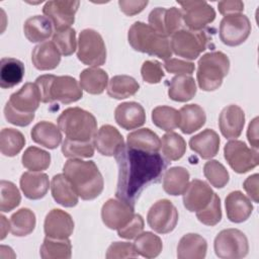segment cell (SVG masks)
<instances>
[{"instance_id":"6da1fadb","label":"cell","mask_w":259,"mask_h":259,"mask_svg":"<svg viewBox=\"0 0 259 259\" xmlns=\"http://www.w3.org/2000/svg\"><path fill=\"white\" fill-rule=\"evenodd\" d=\"M118 167L116 198L135 206L137 198L151 183L160 181L169 162L159 153L124 146L115 155Z\"/></svg>"},{"instance_id":"7a4b0ae2","label":"cell","mask_w":259,"mask_h":259,"mask_svg":"<svg viewBox=\"0 0 259 259\" xmlns=\"http://www.w3.org/2000/svg\"><path fill=\"white\" fill-rule=\"evenodd\" d=\"M63 173L78 196L84 200L96 198L103 190V177L93 161L69 159L63 167Z\"/></svg>"},{"instance_id":"3957f363","label":"cell","mask_w":259,"mask_h":259,"mask_svg":"<svg viewBox=\"0 0 259 259\" xmlns=\"http://www.w3.org/2000/svg\"><path fill=\"white\" fill-rule=\"evenodd\" d=\"M35 84L39 89L40 100L44 103L57 101L70 104L80 100L83 96V89L78 81L71 76L41 75L36 78Z\"/></svg>"},{"instance_id":"277c9868","label":"cell","mask_w":259,"mask_h":259,"mask_svg":"<svg viewBox=\"0 0 259 259\" xmlns=\"http://www.w3.org/2000/svg\"><path fill=\"white\" fill-rule=\"evenodd\" d=\"M127 40L135 51L155 56L165 61L172 56L168 37L142 21H136L132 24L128 29Z\"/></svg>"},{"instance_id":"5b68a950","label":"cell","mask_w":259,"mask_h":259,"mask_svg":"<svg viewBox=\"0 0 259 259\" xmlns=\"http://www.w3.org/2000/svg\"><path fill=\"white\" fill-rule=\"evenodd\" d=\"M57 122L66 138L75 141L90 142L97 132L95 116L80 107H69L63 110Z\"/></svg>"},{"instance_id":"8992f818","label":"cell","mask_w":259,"mask_h":259,"mask_svg":"<svg viewBox=\"0 0 259 259\" xmlns=\"http://www.w3.org/2000/svg\"><path fill=\"white\" fill-rule=\"evenodd\" d=\"M230 70V60L223 52L204 54L197 63L196 78L198 86L203 91L219 89Z\"/></svg>"},{"instance_id":"52a82bcc","label":"cell","mask_w":259,"mask_h":259,"mask_svg":"<svg viewBox=\"0 0 259 259\" xmlns=\"http://www.w3.org/2000/svg\"><path fill=\"white\" fill-rule=\"evenodd\" d=\"M208 36L204 31L179 29L171 35L170 47L178 57L195 60L206 50Z\"/></svg>"},{"instance_id":"ba28073f","label":"cell","mask_w":259,"mask_h":259,"mask_svg":"<svg viewBox=\"0 0 259 259\" xmlns=\"http://www.w3.org/2000/svg\"><path fill=\"white\" fill-rule=\"evenodd\" d=\"M77 57L90 67L102 66L106 61V47L101 34L91 28L83 29L78 38Z\"/></svg>"},{"instance_id":"9c48e42d","label":"cell","mask_w":259,"mask_h":259,"mask_svg":"<svg viewBox=\"0 0 259 259\" xmlns=\"http://www.w3.org/2000/svg\"><path fill=\"white\" fill-rule=\"evenodd\" d=\"M215 255L222 259H241L247 256L249 244L246 235L238 229H226L214 238Z\"/></svg>"},{"instance_id":"30bf717a","label":"cell","mask_w":259,"mask_h":259,"mask_svg":"<svg viewBox=\"0 0 259 259\" xmlns=\"http://www.w3.org/2000/svg\"><path fill=\"white\" fill-rule=\"evenodd\" d=\"M224 157L230 167L239 174L249 172L259 163L258 151L249 148L243 141L236 139L225 145Z\"/></svg>"},{"instance_id":"8fae6325","label":"cell","mask_w":259,"mask_h":259,"mask_svg":"<svg viewBox=\"0 0 259 259\" xmlns=\"http://www.w3.org/2000/svg\"><path fill=\"white\" fill-rule=\"evenodd\" d=\"M251 32L249 18L242 13L225 15L220 23V38L229 47L243 44Z\"/></svg>"},{"instance_id":"7c38bea8","label":"cell","mask_w":259,"mask_h":259,"mask_svg":"<svg viewBox=\"0 0 259 259\" xmlns=\"http://www.w3.org/2000/svg\"><path fill=\"white\" fill-rule=\"evenodd\" d=\"M149 227L158 234H168L172 232L178 222V211L169 199L156 201L147 214Z\"/></svg>"},{"instance_id":"4fadbf2b","label":"cell","mask_w":259,"mask_h":259,"mask_svg":"<svg viewBox=\"0 0 259 259\" xmlns=\"http://www.w3.org/2000/svg\"><path fill=\"white\" fill-rule=\"evenodd\" d=\"M182 19L190 30H200L215 18L214 9L206 1L178 2Z\"/></svg>"},{"instance_id":"5bb4252c","label":"cell","mask_w":259,"mask_h":259,"mask_svg":"<svg viewBox=\"0 0 259 259\" xmlns=\"http://www.w3.org/2000/svg\"><path fill=\"white\" fill-rule=\"evenodd\" d=\"M79 5V1L53 0L44 5L42 12L50 19L55 30L58 31L69 28L74 23Z\"/></svg>"},{"instance_id":"9a60e30c","label":"cell","mask_w":259,"mask_h":259,"mask_svg":"<svg viewBox=\"0 0 259 259\" xmlns=\"http://www.w3.org/2000/svg\"><path fill=\"white\" fill-rule=\"evenodd\" d=\"M182 20L181 10L176 7H157L149 14V25L167 37L179 30Z\"/></svg>"},{"instance_id":"2e32d148","label":"cell","mask_w":259,"mask_h":259,"mask_svg":"<svg viewBox=\"0 0 259 259\" xmlns=\"http://www.w3.org/2000/svg\"><path fill=\"white\" fill-rule=\"evenodd\" d=\"M135 215L134 206L120 199H108L101 208L103 224L111 230L124 227Z\"/></svg>"},{"instance_id":"e0dca14e","label":"cell","mask_w":259,"mask_h":259,"mask_svg":"<svg viewBox=\"0 0 259 259\" xmlns=\"http://www.w3.org/2000/svg\"><path fill=\"white\" fill-rule=\"evenodd\" d=\"M213 194L214 192L206 182L193 179L183 193L184 207L191 212H197L208 205Z\"/></svg>"},{"instance_id":"ac0fdd59","label":"cell","mask_w":259,"mask_h":259,"mask_svg":"<svg viewBox=\"0 0 259 259\" xmlns=\"http://www.w3.org/2000/svg\"><path fill=\"white\" fill-rule=\"evenodd\" d=\"M44 231L47 237L56 239L69 238L74 231L72 217L59 208H54L46 215Z\"/></svg>"},{"instance_id":"d6986e66","label":"cell","mask_w":259,"mask_h":259,"mask_svg":"<svg viewBox=\"0 0 259 259\" xmlns=\"http://www.w3.org/2000/svg\"><path fill=\"white\" fill-rule=\"evenodd\" d=\"M40 93L37 85L31 82L25 83L18 91L12 93L8 103L21 113H34L40 102Z\"/></svg>"},{"instance_id":"ffe728a7","label":"cell","mask_w":259,"mask_h":259,"mask_svg":"<svg viewBox=\"0 0 259 259\" xmlns=\"http://www.w3.org/2000/svg\"><path fill=\"white\" fill-rule=\"evenodd\" d=\"M245 124V113L243 109L231 104L226 106L220 113L219 126L226 139H237L242 134Z\"/></svg>"},{"instance_id":"44dd1931","label":"cell","mask_w":259,"mask_h":259,"mask_svg":"<svg viewBox=\"0 0 259 259\" xmlns=\"http://www.w3.org/2000/svg\"><path fill=\"white\" fill-rule=\"evenodd\" d=\"M93 145L103 156H115L124 147V141L118 130L110 124L102 125L93 138Z\"/></svg>"},{"instance_id":"7402d4cb","label":"cell","mask_w":259,"mask_h":259,"mask_svg":"<svg viewBox=\"0 0 259 259\" xmlns=\"http://www.w3.org/2000/svg\"><path fill=\"white\" fill-rule=\"evenodd\" d=\"M116 123L124 130H135L142 126L146 121L144 107L135 101L122 102L114 110Z\"/></svg>"},{"instance_id":"603a6c76","label":"cell","mask_w":259,"mask_h":259,"mask_svg":"<svg viewBox=\"0 0 259 259\" xmlns=\"http://www.w3.org/2000/svg\"><path fill=\"white\" fill-rule=\"evenodd\" d=\"M225 204L229 221L236 224L247 221L253 210L251 199L239 190L230 192L226 197Z\"/></svg>"},{"instance_id":"cb8c5ba5","label":"cell","mask_w":259,"mask_h":259,"mask_svg":"<svg viewBox=\"0 0 259 259\" xmlns=\"http://www.w3.org/2000/svg\"><path fill=\"white\" fill-rule=\"evenodd\" d=\"M220 144L219 135L211 128H206L189 140L190 149L204 160L217 156L220 150Z\"/></svg>"},{"instance_id":"d4e9b609","label":"cell","mask_w":259,"mask_h":259,"mask_svg":"<svg viewBox=\"0 0 259 259\" xmlns=\"http://www.w3.org/2000/svg\"><path fill=\"white\" fill-rule=\"evenodd\" d=\"M20 189L24 196L28 199H40L42 198L50 187L49 176L41 172H24L20 177Z\"/></svg>"},{"instance_id":"484cf974","label":"cell","mask_w":259,"mask_h":259,"mask_svg":"<svg viewBox=\"0 0 259 259\" xmlns=\"http://www.w3.org/2000/svg\"><path fill=\"white\" fill-rule=\"evenodd\" d=\"M31 62L39 71L53 70L61 62V53L53 40L44 41L34 47L31 53Z\"/></svg>"},{"instance_id":"4316f807","label":"cell","mask_w":259,"mask_h":259,"mask_svg":"<svg viewBox=\"0 0 259 259\" xmlns=\"http://www.w3.org/2000/svg\"><path fill=\"white\" fill-rule=\"evenodd\" d=\"M207 251V243L198 234H185L177 246V257L179 259H202Z\"/></svg>"},{"instance_id":"83f0119b","label":"cell","mask_w":259,"mask_h":259,"mask_svg":"<svg viewBox=\"0 0 259 259\" xmlns=\"http://www.w3.org/2000/svg\"><path fill=\"white\" fill-rule=\"evenodd\" d=\"M51 191L55 201L65 207H73L78 203L79 196L64 173L52 178Z\"/></svg>"},{"instance_id":"f1b7e54d","label":"cell","mask_w":259,"mask_h":259,"mask_svg":"<svg viewBox=\"0 0 259 259\" xmlns=\"http://www.w3.org/2000/svg\"><path fill=\"white\" fill-rule=\"evenodd\" d=\"M206 121V115L198 104H186L179 110V128L189 135L198 131Z\"/></svg>"},{"instance_id":"f546056e","label":"cell","mask_w":259,"mask_h":259,"mask_svg":"<svg viewBox=\"0 0 259 259\" xmlns=\"http://www.w3.org/2000/svg\"><path fill=\"white\" fill-rule=\"evenodd\" d=\"M33 142L48 149H56L62 142V134L59 126L50 121L37 122L30 132Z\"/></svg>"},{"instance_id":"4dcf8cb0","label":"cell","mask_w":259,"mask_h":259,"mask_svg":"<svg viewBox=\"0 0 259 259\" xmlns=\"http://www.w3.org/2000/svg\"><path fill=\"white\" fill-rule=\"evenodd\" d=\"M23 31L30 42L41 44L53 34V24L48 17L34 15L25 20Z\"/></svg>"},{"instance_id":"1f68e13d","label":"cell","mask_w":259,"mask_h":259,"mask_svg":"<svg viewBox=\"0 0 259 259\" xmlns=\"http://www.w3.org/2000/svg\"><path fill=\"white\" fill-rule=\"evenodd\" d=\"M196 84L190 75H177L170 81L168 96L177 102L191 100L196 94Z\"/></svg>"},{"instance_id":"d6a6232c","label":"cell","mask_w":259,"mask_h":259,"mask_svg":"<svg viewBox=\"0 0 259 259\" xmlns=\"http://www.w3.org/2000/svg\"><path fill=\"white\" fill-rule=\"evenodd\" d=\"M24 77V65L15 58H2L0 62V86L3 89L18 85Z\"/></svg>"},{"instance_id":"836d02e7","label":"cell","mask_w":259,"mask_h":259,"mask_svg":"<svg viewBox=\"0 0 259 259\" xmlns=\"http://www.w3.org/2000/svg\"><path fill=\"white\" fill-rule=\"evenodd\" d=\"M126 144L131 148L150 153H158L161 149V140L150 128H140L132 132L126 137Z\"/></svg>"},{"instance_id":"e575fe53","label":"cell","mask_w":259,"mask_h":259,"mask_svg":"<svg viewBox=\"0 0 259 259\" xmlns=\"http://www.w3.org/2000/svg\"><path fill=\"white\" fill-rule=\"evenodd\" d=\"M188 184L189 172L183 167H171L163 176V189L173 196L183 194Z\"/></svg>"},{"instance_id":"d590c367","label":"cell","mask_w":259,"mask_h":259,"mask_svg":"<svg viewBox=\"0 0 259 259\" xmlns=\"http://www.w3.org/2000/svg\"><path fill=\"white\" fill-rule=\"evenodd\" d=\"M107 73L97 67L83 70L80 74V86L90 94H101L107 87Z\"/></svg>"},{"instance_id":"8d00e7d4","label":"cell","mask_w":259,"mask_h":259,"mask_svg":"<svg viewBox=\"0 0 259 259\" xmlns=\"http://www.w3.org/2000/svg\"><path fill=\"white\" fill-rule=\"evenodd\" d=\"M42 259H69L72 255V245L69 238L56 239L47 237L39 250Z\"/></svg>"},{"instance_id":"74e56055","label":"cell","mask_w":259,"mask_h":259,"mask_svg":"<svg viewBox=\"0 0 259 259\" xmlns=\"http://www.w3.org/2000/svg\"><path fill=\"white\" fill-rule=\"evenodd\" d=\"M140 85L135 78L127 75L113 76L107 87V94L114 99H124L135 95Z\"/></svg>"},{"instance_id":"f35d334b","label":"cell","mask_w":259,"mask_h":259,"mask_svg":"<svg viewBox=\"0 0 259 259\" xmlns=\"http://www.w3.org/2000/svg\"><path fill=\"white\" fill-rule=\"evenodd\" d=\"M35 214L29 208L23 207L10 218V231L13 236L24 237L31 234L35 228Z\"/></svg>"},{"instance_id":"ab89813d","label":"cell","mask_w":259,"mask_h":259,"mask_svg":"<svg viewBox=\"0 0 259 259\" xmlns=\"http://www.w3.org/2000/svg\"><path fill=\"white\" fill-rule=\"evenodd\" d=\"M134 246L139 255L148 259L159 256L163 248L160 237L151 232L141 233L136 238Z\"/></svg>"},{"instance_id":"60d3db41","label":"cell","mask_w":259,"mask_h":259,"mask_svg":"<svg viewBox=\"0 0 259 259\" xmlns=\"http://www.w3.org/2000/svg\"><path fill=\"white\" fill-rule=\"evenodd\" d=\"M25 138L15 128H3L0 133V151L4 156L14 157L24 147Z\"/></svg>"},{"instance_id":"b9f144b4","label":"cell","mask_w":259,"mask_h":259,"mask_svg":"<svg viewBox=\"0 0 259 259\" xmlns=\"http://www.w3.org/2000/svg\"><path fill=\"white\" fill-rule=\"evenodd\" d=\"M161 149L168 161H177L185 154L186 142L177 133L169 132L162 137Z\"/></svg>"},{"instance_id":"7bdbcfd3","label":"cell","mask_w":259,"mask_h":259,"mask_svg":"<svg viewBox=\"0 0 259 259\" xmlns=\"http://www.w3.org/2000/svg\"><path fill=\"white\" fill-rule=\"evenodd\" d=\"M21 162L24 168L30 171L40 172L49 168L51 164V155L40 148L31 146L22 154Z\"/></svg>"},{"instance_id":"ee69618b","label":"cell","mask_w":259,"mask_h":259,"mask_svg":"<svg viewBox=\"0 0 259 259\" xmlns=\"http://www.w3.org/2000/svg\"><path fill=\"white\" fill-rule=\"evenodd\" d=\"M152 120L159 128L171 132L179 125V111L167 105H160L153 109Z\"/></svg>"},{"instance_id":"f6af8a7d","label":"cell","mask_w":259,"mask_h":259,"mask_svg":"<svg viewBox=\"0 0 259 259\" xmlns=\"http://www.w3.org/2000/svg\"><path fill=\"white\" fill-rule=\"evenodd\" d=\"M21 195L14 183L7 180L0 182V210L8 212L19 205Z\"/></svg>"},{"instance_id":"bcb514c9","label":"cell","mask_w":259,"mask_h":259,"mask_svg":"<svg viewBox=\"0 0 259 259\" xmlns=\"http://www.w3.org/2000/svg\"><path fill=\"white\" fill-rule=\"evenodd\" d=\"M62 153L71 159L91 158L94 155V145L90 142L75 141L66 138L62 144Z\"/></svg>"},{"instance_id":"7dc6e473","label":"cell","mask_w":259,"mask_h":259,"mask_svg":"<svg viewBox=\"0 0 259 259\" xmlns=\"http://www.w3.org/2000/svg\"><path fill=\"white\" fill-rule=\"evenodd\" d=\"M203 174L207 181L215 188H223L230 179L228 170L217 160H210L204 164Z\"/></svg>"},{"instance_id":"c3c4849f","label":"cell","mask_w":259,"mask_h":259,"mask_svg":"<svg viewBox=\"0 0 259 259\" xmlns=\"http://www.w3.org/2000/svg\"><path fill=\"white\" fill-rule=\"evenodd\" d=\"M53 42L56 45L61 55L65 57L73 55L77 49L75 29L69 27L63 30L55 31L53 34Z\"/></svg>"},{"instance_id":"681fc988","label":"cell","mask_w":259,"mask_h":259,"mask_svg":"<svg viewBox=\"0 0 259 259\" xmlns=\"http://www.w3.org/2000/svg\"><path fill=\"white\" fill-rule=\"evenodd\" d=\"M195 213L197 220L205 226L212 227L219 224L222 220V207L219 195L214 193L208 205Z\"/></svg>"},{"instance_id":"f907efd6","label":"cell","mask_w":259,"mask_h":259,"mask_svg":"<svg viewBox=\"0 0 259 259\" xmlns=\"http://www.w3.org/2000/svg\"><path fill=\"white\" fill-rule=\"evenodd\" d=\"M141 75L145 82L149 84H157L165 76L161 64L156 60L145 61L141 68Z\"/></svg>"},{"instance_id":"816d5d0a","label":"cell","mask_w":259,"mask_h":259,"mask_svg":"<svg viewBox=\"0 0 259 259\" xmlns=\"http://www.w3.org/2000/svg\"><path fill=\"white\" fill-rule=\"evenodd\" d=\"M138 256L139 254L136 252L134 244L130 242H114L110 244L105 255L107 259L135 258Z\"/></svg>"},{"instance_id":"f5cc1de1","label":"cell","mask_w":259,"mask_h":259,"mask_svg":"<svg viewBox=\"0 0 259 259\" xmlns=\"http://www.w3.org/2000/svg\"><path fill=\"white\" fill-rule=\"evenodd\" d=\"M144 220L141 214H135L133 219L122 228L117 230V235L123 239H135L137 238L144 230Z\"/></svg>"},{"instance_id":"db71d44e","label":"cell","mask_w":259,"mask_h":259,"mask_svg":"<svg viewBox=\"0 0 259 259\" xmlns=\"http://www.w3.org/2000/svg\"><path fill=\"white\" fill-rule=\"evenodd\" d=\"M4 116L6 120L14 125L18 126H26L28 125L34 118V113L26 114L16 111L8 102L4 107Z\"/></svg>"},{"instance_id":"11a10c76","label":"cell","mask_w":259,"mask_h":259,"mask_svg":"<svg viewBox=\"0 0 259 259\" xmlns=\"http://www.w3.org/2000/svg\"><path fill=\"white\" fill-rule=\"evenodd\" d=\"M164 68L167 72L177 75H191L194 72L195 66L191 62L179 60V59H168L164 63Z\"/></svg>"},{"instance_id":"9f6ffc18","label":"cell","mask_w":259,"mask_h":259,"mask_svg":"<svg viewBox=\"0 0 259 259\" xmlns=\"http://www.w3.org/2000/svg\"><path fill=\"white\" fill-rule=\"evenodd\" d=\"M148 1H126V0H120L118 1V5L120 10L127 16L136 15L144 10L146 6L148 5Z\"/></svg>"},{"instance_id":"6f0895ef","label":"cell","mask_w":259,"mask_h":259,"mask_svg":"<svg viewBox=\"0 0 259 259\" xmlns=\"http://www.w3.org/2000/svg\"><path fill=\"white\" fill-rule=\"evenodd\" d=\"M218 8L221 14L228 15L233 13H241L244 10V3L240 0L233 1H220L218 3Z\"/></svg>"},{"instance_id":"680465c9","label":"cell","mask_w":259,"mask_h":259,"mask_svg":"<svg viewBox=\"0 0 259 259\" xmlns=\"http://www.w3.org/2000/svg\"><path fill=\"white\" fill-rule=\"evenodd\" d=\"M258 184H259V175L257 173L249 176L243 183L244 189L246 190L248 195L251 197V199L256 203L259 201Z\"/></svg>"},{"instance_id":"91938a15","label":"cell","mask_w":259,"mask_h":259,"mask_svg":"<svg viewBox=\"0 0 259 259\" xmlns=\"http://www.w3.org/2000/svg\"><path fill=\"white\" fill-rule=\"evenodd\" d=\"M247 138L251 146L257 150L258 149V117H255L248 126Z\"/></svg>"},{"instance_id":"94428289","label":"cell","mask_w":259,"mask_h":259,"mask_svg":"<svg viewBox=\"0 0 259 259\" xmlns=\"http://www.w3.org/2000/svg\"><path fill=\"white\" fill-rule=\"evenodd\" d=\"M0 219H1V237H0V239L3 240L6 237V234L10 230V222H7V220L4 215H1Z\"/></svg>"}]
</instances>
